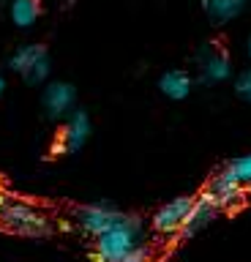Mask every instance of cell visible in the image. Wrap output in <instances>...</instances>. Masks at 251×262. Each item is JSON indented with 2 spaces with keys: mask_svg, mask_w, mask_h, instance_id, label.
Instances as JSON below:
<instances>
[{
  "mask_svg": "<svg viewBox=\"0 0 251 262\" xmlns=\"http://www.w3.org/2000/svg\"><path fill=\"white\" fill-rule=\"evenodd\" d=\"M145 243V224L140 216L126 213L112 229L99 235L90 246L93 262H123L136 246Z\"/></svg>",
  "mask_w": 251,
  "mask_h": 262,
  "instance_id": "obj_1",
  "label": "cell"
},
{
  "mask_svg": "<svg viewBox=\"0 0 251 262\" xmlns=\"http://www.w3.org/2000/svg\"><path fill=\"white\" fill-rule=\"evenodd\" d=\"M158 90L161 96H167L169 101H183L191 96L194 90V77L183 69H169L158 77Z\"/></svg>",
  "mask_w": 251,
  "mask_h": 262,
  "instance_id": "obj_12",
  "label": "cell"
},
{
  "mask_svg": "<svg viewBox=\"0 0 251 262\" xmlns=\"http://www.w3.org/2000/svg\"><path fill=\"white\" fill-rule=\"evenodd\" d=\"M232 93L238 96L243 104H251V66H246L243 71L235 74V79H232Z\"/></svg>",
  "mask_w": 251,
  "mask_h": 262,
  "instance_id": "obj_14",
  "label": "cell"
},
{
  "mask_svg": "<svg viewBox=\"0 0 251 262\" xmlns=\"http://www.w3.org/2000/svg\"><path fill=\"white\" fill-rule=\"evenodd\" d=\"M246 57H248V60H251V36L246 38Z\"/></svg>",
  "mask_w": 251,
  "mask_h": 262,
  "instance_id": "obj_18",
  "label": "cell"
},
{
  "mask_svg": "<svg viewBox=\"0 0 251 262\" xmlns=\"http://www.w3.org/2000/svg\"><path fill=\"white\" fill-rule=\"evenodd\" d=\"M191 205H194V196H172L150 216V229L161 237H180Z\"/></svg>",
  "mask_w": 251,
  "mask_h": 262,
  "instance_id": "obj_6",
  "label": "cell"
},
{
  "mask_svg": "<svg viewBox=\"0 0 251 262\" xmlns=\"http://www.w3.org/2000/svg\"><path fill=\"white\" fill-rule=\"evenodd\" d=\"M123 262H153V249L148 243H142V246H136V249L128 254Z\"/></svg>",
  "mask_w": 251,
  "mask_h": 262,
  "instance_id": "obj_16",
  "label": "cell"
},
{
  "mask_svg": "<svg viewBox=\"0 0 251 262\" xmlns=\"http://www.w3.org/2000/svg\"><path fill=\"white\" fill-rule=\"evenodd\" d=\"M199 3H202V14L208 16V22L216 25V28H224V25H230L238 16L246 14L251 0H199Z\"/></svg>",
  "mask_w": 251,
  "mask_h": 262,
  "instance_id": "obj_11",
  "label": "cell"
},
{
  "mask_svg": "<svg viewBox=\"0 0 251 262\" xmlns=\"http://www.w3.org/2000/svg\"><path fill=\"white\" fill-rule=\"evenodd\" d=\"M123 216L126 213L118 210L112 202H90V205H82V208L74 210V227L85 237L96 241L99 235H104L107 229L115 227Z\"/></svg>",
  "mask_w": 251,
  "mask_h": 262,
  "instance_id": "obj_4",
  "label": "cell"
},
{
  "mask_svg": "<svg viewBox=\"0 0 251 262\" xmlns=\"http://www.w3.org/2000/svg\"><path fill=\"white\" fill-rule=\"evenodd\" d=\"M3 93H6V77L0 74V98H3Z\"/></svg>",
  "mask_w": 251,
  "mask_h": 262,
  "instance_id": "obj_17",
  "label": "cell"
},
{
  "mask_svg": "<svg viewBox=\"0 0 251 262\" xmlns=\"http://www.w3.org/2000/svg\"><path fill=\"white\" fill-rule=\"evenodd\" d=\"M9 19L19 30L33 28L41 19V3L38 0H9Z\"/></svg>",
  "mask_w": 251,
  "mask_h": 262,
  "instance_id": "obj_13",
  "label": "cell"
},
{
  "mask_svg": "<svg viewBox=\"0 0 251 262\" xmlns=\"http://www.w3.org/2000/svg\"><path fill=\"white\" fill-rule=\"evenodd\" d=\"M41 110L50 120H66L77 110V88L66 79H50L41 90Z\"/></svg>",
  "mask_w": 251,
  "mask_h": 262,
  "instance_id": "obj_7",
  "label": "cell"
},
{
  "mask_svg": "<svg viewBox=\"0 0 251 262\" xmlns=\"http://www.w3.org/2000/svg\"><path fill=\"white\" fill-rule=\"evenodd\" d=\"M226 169H230L246 188L251 186V153H243V156H238V159H232L230 164H226Z\"/></svg>",
  "mask_w": 251,
  "mask_h": 262,
  "instance_id": "obj_15",
  "label": "cell"
},
{
  "mask_svg": "<svg viewBox=\"0 0 251 262\" xmlns=\"http://www.w3.org/2000/svg\"><path fill=\"white\" fill-rule=\"evenodd\" d=\"M194 66H197V82L205 88H216L224 82L235 79L232 77V57L213 44H205L194 55Z\"/></svg>",
  "mask_w": 251,
  "mask_h": 262,
  "instance_id": "obj_5",
  "label": "cell"
},
{
  "mask_svg": "<svg viewBox=\"0 0 251 262\" xmlns=\"http://www.w3.org/2000/svg\"><path fill=\"white\" fill-rule=\"evenodd\" d=\"M90 134H93L90 115L85 110H74L60 126V137H58V142H55V153H63V156L79 153L87 145Z\"/></svg>",
  "mask_w": 251,
  "mask_h": 262,
  "instance_id": "obj_8",
  "label": "cell"
},
{
  "mask_svg": "<svg viewBox=\"0 0 251 262\" xmlns=\"http://www.w3.org/2000/svg\"><path fill=\"white\" fill-rule=\"evenodd\" d=\"M6 200H9V194H6L3 188H0V208H3V205H6Z\"/></svg>",
  "mask_w": 251,
  "mask_h": 262,
  "instance_id": "obj_19",
  "label": "cell"
},
{
  "mask_svg": "<svg viewBox=\"0 0 251 262\" xmlns=\"http://www.w3.org/2000/svg\"><path fill=\"white\" fill-rule=\"evenodd\" d=\"M0 227L9 229L14 235H19V237H33V241L50 237L55 232L52 219L41 208L19 200V196H9L6 205L0 208Z\"/></svg>",
  "mask_w": 251,
  "mask_h": 262,
  "instance_id": "obj_2",
  "label": "cell"
},
{
  "mask_svg": "<svg viewBox=\"0 0 251 262\" xmlns=\"http://www.w3.org/2000/svg\"><path fill=\"white\" fill-rule=\"evenodd\" d=\"M6 3H9V0H6Z\"/></svg>",
  "mask_w": 251,
  "mask_h": 262,
  "instance_id": "obj_20",
  "label": "cell"
},
{
  "mask_svg": "<svg viewBox=\"0 0 251 262\" xmlns=\"http://www.w3.org/2000/svg\"><path fill=\"white\" fill-rule=\"evenodd\" d=\"M205 194L218 205V210H221V213L224 210H235V208H240V205L246 202V186H243L226 167L218 169L216 175L208 180Z\"/></svg>",
  "mask_w": 251,
  "mask_h": 262,
  "instance_id": "obj_9",
  "label": "cell"
},
{
  "mask_svg": "<svg viewBox=\"0 0 251 262\" xmlns=\"http://www.w3.org/2000/svg\"><path fill=\"white\" fill-rule=\"evenodd\" d=\"M11 71H17L30 88H44L52 77V55L44 44H22L9 57Z\"/></svg>",
  "mask_w": 251,
  "mask_h": 262,
  "instance_id": "obj_3",
  "label": "cell"
},
{
  "mask_svg": "<svg viewBox=\"0 0 251 262\" xmlns=\"http://www.w3.org/2000/svg\"><path fill=\"white\" fill-rule=\"evenodd\" d=\"M221 216V210H218V205L210 200V196L202 191L199 196H194V205H191V210H189V219H186V224H183V232L180 237L183 241H189V237L194 235H199V232H205V229L213 224V221Z\"/></svg>",
  "mask_w": 251,
  "mask_h": 262,
  "instance_id": "obj_10",
  "label": "cell"
}]
</instances>
